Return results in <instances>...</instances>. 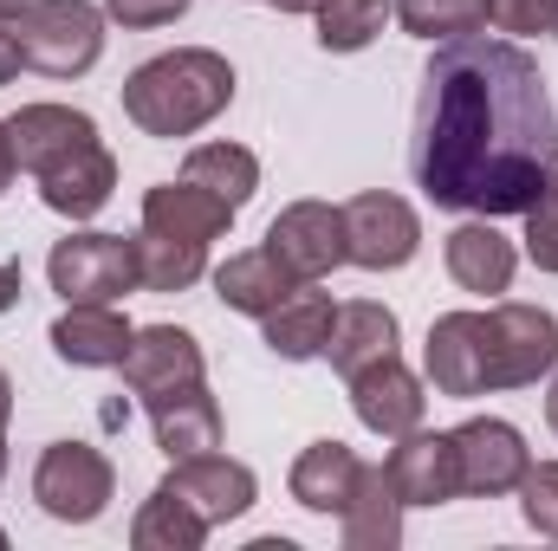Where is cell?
Segmentation results:
<instances>
[{"mask_svg":"<svg viewBox=\"0 0 558 551\" xmlns=\"http://www.w3.org/2000/svg\"><path fill=\"white\" fill-rule=\"evenodd\" d=\"M558 169V111L513 39H441L416 91L410 175L448 215H526Z\"/></svg>","mask_w":558,"mask_h":551,"instance_id":"6da1fadb","label":"cell"},{"mask_svg":"<svg viewBox=\"0 0 558 551\" xmlns=\"http://www.w3.org/2000/svg\"><path fill=\"white\" fill-rule=\"evenodd\" d=\"M228 105H234V65L221 52H208V46L156 52L124 78V118L143 137H162V143L208 131Z\"/></svg>","mask_w":558,"mask_h":551,"instance_id":"7a4b0ae2","label":"cell"},{"mask_svg":"<svg viewBox=\"0 0 558 551\" xmlns=\"http://www.w3.org/2000/svg\"><path fill=\"white\" fill-rule=\"evenodd\" d=\"M13 33L26 65L46 78H85L105 59V7L92 0H26Z\"/></svg>","mask_w":558,"mask_h":551,"instance_id":"3957f363","label":"cell"},{"mask_svg":"<svg viewBox=\"0 0 558 551\" xmlns=\"http://www.w3.org/2000/svg\"><path fill=\"white\" fill-rule=\"evenodd\" d=\"M33 500L59 526H92L118 500V467L92 441H52L39 454V467H33Z\"/></svg>","mask_w":558,"mask_h":551,"instance_id":"277c9868","label":"cell"},{"mask_svg":"<svg viewBox=\"0 0 558 551\" xmlns=\"http://www.w3.org/2000/svg\"><path fill=\"white\" fill-rule=\"evenodd\" d=\"M46 279H52V292H59L65 305H118V298L143 292L137 241H124V234H98V228L65 234V241L46 254Z\"/></svg>","mask_w":558,"mask_h":551,"instance_id":"5b68a950","label":"cell"},{"mask_svg":"<svg viewBox=\"0 0 558 551\" xmlns=\"http://www.w3.org/2000/svg\"><path fill=\"white\" fill-rule=\"evenodd\" d=\"M558 370V318L546 305H494L487 311V396L494 390H533Z\"/></svg>","mask_w":558,"mask_h":551,"instance_id":"8992f818","label":"cell"},{"mask_svg":"<svg viewBox=\"0 0 558 551\" xmlns=\"http://www.w3.org/2000/svg\"><path fill=\"white\" fill-rule=\"evenodd\" d=\"M416 247H422V221L403 195L364 188V195L344 201V254H351V267H364V273H397V267L416 260Z\"/></svg>","mask_w":558,"mask_h":551,"instance_id":"52a82bcc","label":"cell"},{"mask_svg":"<svg viewBox=\"0 0 558 551\" xmlns=\"http://www.w3.org/2000/svg\"><path fill=\"white\" fill-rule=\"evenodd\" d=\"M454 441V474H461V493L474 500H500V493H520L533 454H526V434L500 415H474L461 428H448Z\"/></svg>","mask_w":558,"mask_h":551,"instance_id":"ba28073f","label":"cell"},{"mask_svg":"<svg viewBox=\"0 0 558 551\" xmlns=\"http://www.w3.org/2000/svg\"><path fill=\"white\" fill-rule=\"evenodd\" d=\"M422 377L454 403L487 396V311H441L422 344Z\"/></svg>","mask_w":558,"mask_h":551,"instance_id":"9c48e42d","label":"cell"},{"mask_svg":"<svg viewBox=\"0 0 558 551\" xmlns=\"http://www.w3.org/2000/svg\"><path fill=\"white\" fill-rule=\"evenodd\" d=\"M267 254L292 279H305V285L338 273L351 260L344 254V208H331V201H292V208H279L274 228H267Z\"/></svg>","mask_w":558,"mask_h":551,"instance_id":"30bf717a","label":"cell"},{"mask_svg":"<svg viewBox=\"0 0 558 551\" xmlns=\"http://www.w3.org/2000/svg\"><path fill=\"white\" fill-rule=\"evenodd\" d=\"M162 493H175L189 513H202L208 526H228V519H241L254 500H260V480H254V467L247 461H228V454H189V461H169V480H162Z\"/></svg>","mask_w":558,"mask_h":551,"instance_id":"8fae6325","label":"cell"},{"mask_svg":"<svg viewBox=\"0 0 558 551\" xmlns=\"http://www.w3.org/2000/svg\"><path fill=\"white\" fill-rule=\"evenodd\" d=\"M7 137H13V162H20L33 182L105 143L98 124H92L85 111H72V105H20V111L7 118Z\"/></svg>","mask_w":558,"mask_h":551,"instance_id":"7c38bea8","label":"cell"},{"mask_svg":"<svg viewBox=\"0 0 558 551\" xmlns=\"http://www.w3.org/2000/svg\"><path fill=\"white\" fill-rule=\"evenodd\" d=\"M118 370H124V390H131V396H143V403L208 377L202 344H195L182 325H143L137 338H131V351H124V364H118Z\"/></svg>","mask_w":558,"mask_h":551,"instance_id":"4fadbf2b","label":"cell"},{"mask_svg":"<svg viewBox=\"0 0 558 551\" xmlns=\"http://www.w3.org/2000/svg\"><path fill=\"white\" fill-rule=\"evenodd\" d=\"M344 383H351V409H357V421H364L371 434L397 441V434L422 428L428 396H422V377L403 357H377V364H364V370L344 377Z\"/></svg>","mask_w":558,"mask_h":551,"instance_id":"5bb4252c","label":"cell"},{"mask_svg":"<svg viewBox=\"0 0 558 551\" xmlns=\"http://www.w3.org/2000/svg\"><path fill=\"white\" fill-rule=\"evenodd\" d=\"M131 338H137V325L118 305H65L52 318V351L72 370H118Z\"/></svg>","mask_w":558,"mask_h":551,"instance_id":"9a60e30c","label":"cell"},{"mask_svg":"<svg viewBox=\"0 0 558 551\" xmlns=\"http://www.w3.org/2000/svg\"><path fill=\"white\" fill-rule=\"evenodd\" d=\"M384 467H390L403 506H448V500H461V474H454V441L448 434H428V428L397 434Z\"/></svg>","mask_w":558,"mask_h":551,"instance_id":"2e32d148","label":"cell"},{"mask_svg":"<svg viewBox=\"0 0 558 551\" xmlns=\"http://www.w3.org/2000/svg\"><path fill=\"white\" fill-rule=\"evenodd\" d=\"M448 279L461 285V292H481V298H494V292H507L513 273H520V247L487 221V215H474V221H461L454 234H448Z\"/></svg>","mask_w":558,"mask_h":551,"instance_id":"e0dca14e","label":"cell"},{"mask_svg":"<svg viewBox=\"0 0 558 551\" xmlns=\"http://www.w3.org/2000/svg\"><path fill=\"white\" fill-rule=\"evenodd\" d=\"M149 428H156V448L169 461H189V454H208L221 448V403L208 396V377L202 383H182L169 396H149Z\"/></svg>","mask_w":558,"mask_h":551,"instance_id":"ac0fdd59","label":"cell"},{"mask_svg":"<svg viewBox=\"0 0 558 551\" xmlns=\"http://www.w3.org/2000/svg\"><path fill=\"white\" fill-rule=\"evenodd\" d=\"M228 221H234V208L221 201V195H208L202 182H156L149 195H143V228L149 234H169V241H221L228 234Z\"/></svg>","mask_w":558,"mask_h":551,"instance_id":"d6986e66","label":"cell"},{"mask_svg":"<svg viewBox=\"0 0 558 551\" xmlns=\"http://www.w3.org/2000/svg\"><path fill=\"white\" fill-rule=\"evenodd\" d=\"M397 344H403V325H397L390 305H377V298H351V305L331 311V344H325V357H331L338 377H357L364 364L397 357Z\"/></svg>","mask_w":558,"mask_h":551,"instance_id":"ffe728a7","label":"cell"},{"mask_svg":"<svg viewBox=\"0 0 558 551\" xmlns=\"http://www.w3.org/2000/svg\"><path fill=\"white\" fill-rule=\"evenodd\" d=\"M357 474H364V461H357L344 441H312V448L292 461L286 487H292V500H299L305 513L331 519V513H344V506H351V493H357Z\"/></svg>","mask_w":558,"mask_h":551,"instance_id":"44dd1931","label":"cell"},{"mask_svg":"<svg viewBox=\"0 0 558 551\" xmlns=\"http://www.w3.org/2000/svg\"><path fill=\"white\" fill-rule=\"evenodd\" d=\"M403 513H410V506H403L390 467H364L351 506L338 513V519H344V551H397L403 546Z\"/></svg>","mask_w":558,"mask_h":551,"instance_id":"7402d4cb","label":"cell"},{"mask_svg":"<svg viewBox=\"0 0 558 551\" xmlns=\"http://www.w3.org/2000/svg\"><path fill=\"white\" fill-rule=\"evenodd\" d=\"M299 285H305V279H292L274 254H267V247L228 254V260L215 267V298H221L228 311H241V318H267V311H274V305H286Z\"/></svg>","mask_w":558,"mask_h":551,"instance_id":"603a6c76","label":"cell"},{"mask_svg":"<svg viewBox=\"0 0 558 551\" xmlns=\"http://www.w3.org/2000/svg\"><path fill=\"white\" fill-rule=\"evenodd\" d=\"M331 292H318V279L312 285H299L286 305H274L267 318H260V331H267V351L286 357V364H312V357H325V344H331Z\"/></svg>","mask_w":558,"mask_h":551,"instance_id":"cb8c5ba5","label":"cell"},{"mask_svg":"<svg viewBox=\"0 0 558 551\" xmlns=\"http://www.w3.org/2000/svg\"><path fill=\"white\" fill-rule=\"evenodd\" d=\"M111 188H118V162H111L105 143L85 149V156H72L65 169L39 175V201H46L52 215H65V221H92V215L111 201Z\"/></svg>","mask_w":558,"mask_h":551,"instance_id":"d4e9b609","label":"cell"},{"mask_svg":"<svg viewBox=\"0 0 558 551\" xmlns=\"http://www.w3.org/2000/svg\"><path fill=\"white\" fill-rule=\"evenodd\" d=\"M182 175L202 182L208 195H221V201L241 215V208L254 201V188H260V156L241 149V143H195L189 162H182Z\"/></svg>","mask_w":558,"mask_h":551,"instance_id":"484cf974","label":"cell"},{"mask_svg":"<svg viewBox=\"0 0 558 551\" xmlns=\"http://www.w3.org/2000/svg\"><path fill=\"white\" fill-rule=\"evenodd\" d=\"M208 532H215V526H208L202 513H189V506H182L175 493H162V487L143 500L137 519H131V546L137 551H202Z\"/></svg>","mask_w":558,"mask_h":551,"instance_id":"4316f807","label":"cell"},{"mask_svg":"<svg viewBox=\"0 0 558 551\" xmlns=\"http://www.w3.org/2000/svg\"><path fill=\"white\" fill-rule=\"evenodd\" d=\"M208 273V247L202 241H169V234H137V279L143 292H189Z\"/></svg>","mask_w":558,"mask_h":551,"instance_id":"83f0119b","label":"cell"},{"mask_svg":"<svg viewBox=\"0 0 558 551\" xmlns=\"http://www.w3.org/2000/svg\"><path fill=\"white\" fill-rule=\"evenodd\" d=\"M390 13L403 20V33H416V39H428V46L468 39V33L487 26V0H397Z\"/></svg>","mask_w":558,"mask_h":551,"instance_id":"f1b7e54d","label":"cell"},{"mask_svg":"<svg viewBox=\"0 0 558 551\" xmlns=\"http://www.w3.org/2000/svg\"><path fill=\"white\" fill-rule=\"evenodd\" d=\"M312 20H318V46H325V52H364V46L384 33L390 0H325Z\"/></svg>","mask_w":558,"mask_h":551,"instance_id":"f546056e","label":"cell"},{"mask_svg":"<svg viewBox=\"0 0 558 551\" xmlns=\"http://www.w3.org/2000/svg\"><path fill=\"white\" fill-rule=\"evenodd\" d=\"M520 513L539 539H558V461H533L520 480Z\"/></svg>","mask_w":558,"mask_h":551,"instance_id":"4dcf8cb0","label":"cell"},{"mask_svg":"<svg viewBox=\"0 0 558 551\" xmlns=\"http://www.w3.org/2000/svg\"><path fill=\"white\" fill-rule=\"evenodd\" d=\"M526 260L539 273H558V169H553V182L539 188V201L526 208Z\"/></svg>","mask_w":558,"mask_h":551,"instance_id":"1f68e13d","label":"cell"},{"mask_svg":"<svg viewBox=\"0 0 558 551\" xmlns=\"http://www.w3.org/2000/svg\"><path fill=\"white\" fill-rule=\"evenodd\" d=\"M487 26L507 33V39L558 33V0H487Z\"/></svg>","mask_w":558,"mask_h":551,"instance_id":"d6a6232c","label":"cell"},{"mask_svg":"<svg viewBox=\"0 0 558 551\" xmlns=\"http://www.w3.org/2000/svg\"><path fill=\"white\" fill-rule=\"evenodd\" d=\"M182 13H189V0H105V20H118V26H131V33L169 26V20H182Z\"/></svg>","mask_w":558,"mask_h":551,"instance_id":"836d02e7","label":"cell"},{"mask_svg":"<svg viewBox=\"0 0 558 551\" xmlns=\"http://www.w3.org/2000/svg\"><path fill=\"white\" fill-rule=\"evenodd\" d=\"M20 65H26L20 33H13V20H0V85H13V78H20Z\"/></svg>","mask_w":558,"mask_h":551,"instance_id":"e575fe53","label":"cell"},{"mask_svg":"<svg viewBox=\"0 0 558 551\" xmlns=\"http://www.w3.org/2000/svg\"><path fill=\"white\" fill-rule=\"evenodd\" d=\"M13 175H20V162H13V137H7V124H0V195L13 188Z\"/></svg>","mask_w":558,"mask_h":551,"instance_id":"d590c367","label":"cell"},{"mask_svg":"<svg viewBox=\"0 0 558 551\" xmlns=\"http://www.w3.org/2000/svg\"><path fill=\"white\" fill-rule=\"evenodd\" d=\"M20 305V267H0V311Z\"/></svg>","mask_w":558,"mask_h":551,"instance_id":"8d00e7d4","label":"cell"},{"mask_svg":"<svg viewBox=\"0 0 558 551\" xmlns=\"http://www.w3.org/2000/svg\"><path fill=\"white\" fill-rule=\"evenodd\" d=\"M7 421H13V383H7V370H0V434H7Z\"/></svg>","mask_w":558,"mask_h":551,"instance_id":"74e56055","label":"cell"},{"mask_svg":"<svg viewBox=\"0 0 558 551\" xmlns=\"http://www.w3.org/2000/svg\"><path fill=\"white\" fill-rule=\"evenodd\" d=\"M267 7H279V13H318L325 0H267Z\"/></svg>","mask_w":558,"mask_h":551,"instance_id":"f35d334b","label":"cell"},{"mask_svg":"<svg viewBox=\"0 0 558 551\" xmlns=\"http://www.w3.org/2000/svg\"><path fill=\"white\" fill-rule=\"evenodd\" d=\"M546 421H553V434H558V370H553V396H546Z\"/></svg>","mask_w":558,"mask_h":551,"instance_id":"ab89813d","label":"cell"},{"mask_svg":"<svg viewBox=\"0 0 558 551\" xmlns=\"http://www.w3.org/2000/svg\"><path fill=\"white\" fill-rule=\"evenodd\" d=\"M26 13V0H0V20H20Z\"/></svg>","mask_w":558,"mask_h":551,"instance_id":"60d3db41","label":"cell"},{"mask_svg":"<svg viewBox=\"0 0 558 551\" xmlns=\"http://www.w3.org/2000/svg\"><path fill=\"white\" fill-rule=\"evenodd\" d=\"M0 480H7V441H0Z\"/></svg>","mask_w":558,"mask_h":551,"instance_id":"b9f144b4","label":"cell"},{"mask_svg":"<svg viewBox=\"0 0 558 551\" xmlns=\"http://www.w3.org/2000/svg\"><path fill=\"white\" fill-rule=\"evenodd\" d=\"M0 551H7V532H0Z\"/></svg>","mask_w":558,"mask_h":551,"instance_id":"7bdbcfd3","label":"cell"}]
</instances>
